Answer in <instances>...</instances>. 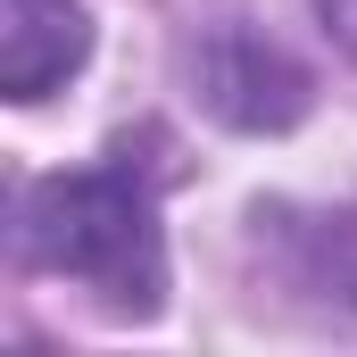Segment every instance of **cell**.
Wrapping results in <instances>:
<instances>
[{
    "mask_svg": "<svg viewBox=\"0 0 357 357\" xmlns=\"http://www.w3.org/2000/svg\"><path fill=\"white\" fill-rule=\"evenodd\" d=\"M258 225L291 291H307L333 316H357V208H258Z\"/></svg>",
    "mask_w": 357,
    "mask_h": 357,
    "instance_id": "cell-3",
    "label": "cell"
},
{
    "mask_svg": "<svg viewBox=\"0 0 357 357\" xmlns=\"http://www.w3.org/2000/svg\"><path fill=\"white\" fill-rule=\"evenodd\" d=\"M191 84L208 100V116H225L241 133H282L307 116V67L241 17H225L191 42Z\"/></svg>",
    "mask_w": 357,
    "mask_h": 357,
    "instance_id": "cell-2",
    "label": "cell"
},
{
    "mask_svg": "<svg viewBox=\"0 0 357 357\" xmlns=\"http://www.w3.org/2000/svg\"><path fill=\"white\" fill-rule=\"evenodd\" d=\"M316 8H324V33L341 50H357V0H316Z\"/></svg>",
    "mask_w": 357,
    "mask_h": 357,
    "instance_id": "cell-5",
    "label": "cell"
},
{
    "mask_svg": "<svg viewBox=\"0 0 357 357\" xmlns=\"http://www.w3.org/2000/svg\"><path fill=\"white\" fill-rule=\"evenodd\" d=\"M17 250L42 274L84 282L116 316H158V299H167L158 191H150V175H133V158L33 183L25 208H17Z\"/></svg>",
    "mask_w": 357,
    "mask_h": 357,
    "instance_id": "cell-1",
    "label": "cell"
},
{
    "mask_svg": "<svg viewBox=\"0 0 357 357\" xmlns=\"http://www.w3.org/2000/svg\"><path fill=\"white\" fill-rule=\"evenodd\" d=\"M91 50V25L75 0H0V84L8 100H42L67 84Z\"/></svg>",
    "mask_w": 357,
    "mask_h": 357,
    "instance_id": "cell-4",
    "label": "cell"
}]
</instances>
